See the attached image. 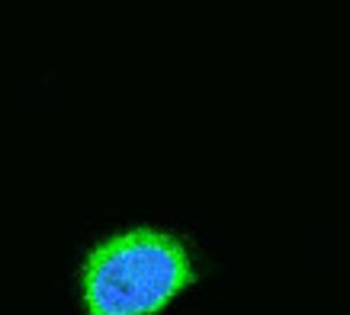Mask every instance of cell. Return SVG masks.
<instances>
[{
    "label": "cell",
    "mask_w": 350,
    "mask_h": 315,
    "mask_svg": "<svg viewBox=\"0 0 350 315\" xmlns=\"http://www.w3.org/2000/svg\"><path fill=\"white\" fill-rule=\"evenodd\" d=\"M196 280L180 238L132 229L90 251L81 273L87 315H154Z\"/></svg>",
    "instance_id": "1"
}]
</instances>
